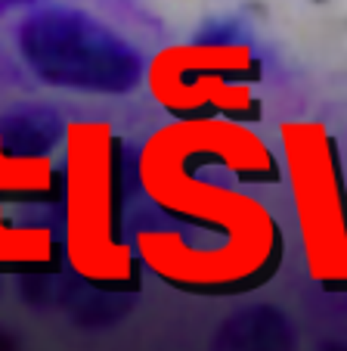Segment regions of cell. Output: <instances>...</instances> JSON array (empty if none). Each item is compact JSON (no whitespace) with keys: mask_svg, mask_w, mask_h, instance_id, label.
I'll return each mask as SVG.
<instances>
[{"mask_svg":"<svg viewBox=\"0 0 347 351\" xmlns=\"http://www.w3.org/2000/svg\"><path fill=\"white\" fill-rule=\"evenodd\" d=\"M202 165L223 168L255 186L285 178L282 162L251 125L170 121L140 146V186L162 215L211 233L217 243L196 245L177 230L133 227V252L143 271L192 298H236L261 289L285 258L282 224L251 193L198 174Z\"/></svg>","mask_w":347,"mask_h":351,"instance_id":"1","label":"cell"},{"mask_svg":"<svg viewBox=\"0 0 347 351\" xmlns=\"http://www.w3.org/2000/svg\"><path fill=\"white\" fill-rule=\"evenodd\" d=\"M62 252L84 283L137 292L143 265L125 237L121 137L103 119L68 121L62 131Z\"/></svg>","mask_w":347,"mask_h":351,"instance_id":"2","label":"cell"},{"mask_svg":"<svg viewBox=\"0 0 347 351\" xmlns=\"http://www.w3.org/2000/svg\"><path fill=\"white\" fill-rule=\"evenodd\" d=\"M279 153L307 277L320 289L341 292L347 274V174L338 137L326 121L292 119L279 125Z\"/></svg>","mask_w":347,"mask_h":351,"instance_id":"3","label":"cell"},{"mask_svg":"<svg viewBox=\"0 0 347 351\" xmlns=\"http://www.w3.org/2000/svg\"><path fill=\"white\" fill-rule=\"evenodd\" d=\"M264 62L245 44H174L152 56L146 84L170 121L227 119L255 125L264 115Z\"/></svg>","mask_w":347,"mask_h":351,"instance_id":"4","label":"cell"},{"mask_svg":"<svg viewBox=\"0 0 347 351\" xmlns=\"http://www.w3.org/2000/svg\"><path fill=\"white\" fill-rule=\"evenodd\" d=\"M19 50L40 81L118 90L133 84L137 62L127 47L75 10H44L19 28Z\"/></svg>","mask_w":347,"mask_h":351,"instance_id":"5","label":"cell"},{"mask_svg":"<svg viewBox=\"0 0 347 351\" xmlns=\"http://www.w3.org/2000/svg\"><path fill=\"white\" fill-rule=\"evenodd\" d=\"M0 202L13 206H60L62 165L44 149V140L22 143L16 125H0Z\"/></svg>","mask_w":347,"mask_h":351,"instance_id":"6","label":"cell"},{"mask_svg":"<svg viewBox=\"0 0 347 351\" xmlns=\"http://www.w3.org/2000/svg\"><path fill=\"white\" fill-rule=\"evenodd\" d=\"M40 208L0 202V271H47L60 265L62 224L56 227Z\"/></svg>","mask_w":347,"mask_h":351,"instance_id":"7","label":"cell"},{"mask_svg":"<svg viewBox=\"0 0 347 351\" xmlns=\"http://www.w3.org/2000/svg\"><path fill=\"white\" fill-rule=\"evenodd\" d=\"M338 146H341V156L347 159V125H344V131H341V137H338ZM341 292H347V274H344V283H341Z\"/></svg>","mask_w":347,"mask_h":351,"instance_id":"8","label":"cell"},{"mask_svg":"<svg viewBox=\"0 0 347 351\" xmlns=\"http://www.w3.org/2000/svg\"><path fill=\"white\" fill-rule=\"evenodd\" d=\"M25 3H34V0H0V13H7L13 7H25Z\"/></svg>","mask_w":347,"mask_h":351,"instance_id":"9","label":"cell"}]
</instances>
